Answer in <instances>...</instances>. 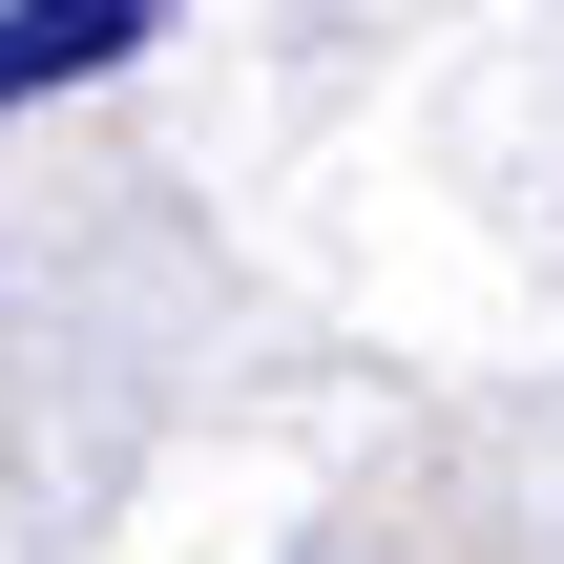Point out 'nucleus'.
Returning a JSON list of instances; mask_svg holds the SVG:
<instances>
[{
	"label": "nucleus",
	"mask_w": 564,
	"mask_h": 564,
	"mask_svg": "<svg viewBox=\"0 0 564 564\" xmlns=\"http://www.w3.org/2000/svg\"><path fill=\"white\" fill-rule=\"evenodd\" d=\"M147 21H167V0H0V105H42V84H105Z\"/></svg>",
	"instance_id": "1"
}]
</instances>
